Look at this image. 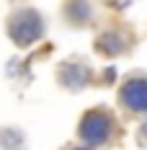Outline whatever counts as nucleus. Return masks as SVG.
<instances>
[{
  "mask_svg": "<svg viewBox=\"0 0 147 150\" xmlns=\"http://www.w3.org/2000/svg\"><path fill=\"white\" fill-rule=\"evenodd\" d=\"M8 34H11V39H13V44L29 47L44 34V21H41V16L36 13L34 8H21V11H15V13L11 16V21H8Z\"/></svg>",
  "mask_w": 147,
  "mask_h": 150,
  "instance_id": "f257e3e1",
  "label": "nucleus"
},
{
  "mask_svg": "<svg viewBox=\"0 0 147 150\" xmlns=\"http://www.w3.org/2000/svg\"><path fill=\"white\" fill-rule=\"evenodd\" d=\"M80 137L90 142V145H101L108 140L111 135V119H108V114H103V111H88L83 122H80Z\"/></svg>",
  "mask_w": 147,
  "mask_h": 150,
  "instance_id": "f03ea898",
  "label": "nucleus"
},
{
  "mask_svg": "<svg viewBox=\"0 0 147 150\" xmlns=\"http://www.w3.org/2000/svg\"><path fill=\"white\" fill-rule=\"evenodd\" d=\"M121 98L124 104L134 109V111H145L147 109V86L145 83H137V80H129L124 91H121Z\"/></svg>",
  "mask_w": 147,
  "mask_h": 150,
  "instance_id": "7ed1b4c3",
  "label": "nucleus"
},
{
  "mask_svg": "<svg viewBox=\"0 0 147 150\" xmlns=\"http://www.w3.org/2000/svg\"><path fill=\"white\" fill-rule=\"evenodd\" d=\"M72 150H88V148H72Z\"/></svg>",
  "mask_w": 147,
  "mask_h": 150,
  "instance_id": "20e7f679",
  "label": "nucleus"
}]
</instances>
